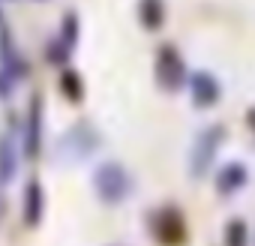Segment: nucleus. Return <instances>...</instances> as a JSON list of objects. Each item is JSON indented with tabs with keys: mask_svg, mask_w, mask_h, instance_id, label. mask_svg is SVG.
<instances>
[{
	"mask_svg": "<svg viewBox=\"0 0 255 246\" xmlns=\"http://www.w3.org/2000/svg\"><path fill=\"white\" fill-rule=\"evenodd\" d=\"M93 189L102 204H123L132 192V177L120 162H102L93 177Z\"/></svg>",
	"mask_w": 255,
	"mask_h": 246,
	"instance_id": "nucleus-1",
	"label": "nucleus"
},
{
	"mask_svg": "<svg viewBox=\"0 0 255 246\" xmlns=\"http://www.w3.org/2000/svg\"><path fill=\"white\" fill-rule=\"evenodd\" d=\"M222 138H225L222 126H207V129H201V132L195 135L192 150H189V174H192V177H204V174L210 171Z\"/></svg>",
	"mask_w": 255,
	"mask_h": 246,
	"instance_id": "nucleus-2",
	"label": "nucleus"
},
{
	"mask_svg": "<svg viewBox=\"0 0 255 246\" xmlns=\"http://www.w3.org/2000/svg\"><path fill=\"white\" fill-rule=\"evenodd\" d=\"M186 66H183V57L177 54L174 45H162L159 48V57H156V81L162 90H180L186 84Z\"/></svg>",
	"mask_w": 255,
	"mask_h": 246,
	"instance_id": "nucleus-3",
	"label": "nucleus"
},
{
	"mask_svg": "<svg viewBox=\"0 0 255 246\" xmlns=\"http://www.w3.org/2000/svg\"><path fill=\"white\" fill-rule=\"evenodd\" d=\"M189 93H192V102L198 105V108H210V105H216V99H219V81L210 75V72H192L189 78Z\"/></svg>",
	"mask_w": 255,
	"mask_h": 246,
	"instance_id": "nucleus-4",
	"label": "nucleus"
},
{
	"mask_svg": "<svg viewBox=\"0 0 255 246\" xmlns=\"http://www.w3.org/2000/svg\"><path fill=\"white\" fill-rule=\"evenodd\" d=\"M39 141H42V102H39V96H33L30 111H27V123H24V156L36 159Z\"/></svg>",
	"mask_w": 255,
	"mask_h": 246,
	"instance_id": "nucleus-5",
	"label": "nucleus"
},
{
	"mask_svg": "<svg viewBox=\"0 0 255 246\" xmlns=\"http://www.w3.org/2000/svg\"><path fill=\"white\" fill-rule=\"evenodd\" d=\"M15 171H18V147H15V138L6 132L0 135V186L12 183Z\"/></svg>",
	"mask_w": 255,
	"mask_h": 246,
	"instance_id": "nucleus-6",
	"label": "nucleus"
},
{
	"mask_svg": "<svg viewBox=\"0 0 255 246\" xmlns=\"http://www.w3.org/2000/svg\"><path fill=\"white\" fill-rule=\"evenodd\" d=\"M42 207H45L42 186L33 180V183H27V189H24V225L36 228V225H39V219H42Z\"/></svg>",
	"mask_w": 255,
	"mask_h": 246,
	"instance_id": "nucleus-7",
	"label": "nucleus"
},
{
	"mask_svg": "<svg viewBox=\"0 0 255 246\" xmlns=\"http://www.w3.org/2000/svg\"><path fill=\"white\" fill-rule=\"evenodd\" d=\"M246 183V165H240V162H228L222 171H219V177H216V189L222 192V195H231L234 189H240Z\"/></svg>",
	"mask_w": 255,
	"mask_h": 246,
	"instance_id": "nucleus-8",
	"label": "nucleus"
},
{
	"mask_svg": "<svg viewBox=\"0 0 255 246\" xmlns=\"http://www.w3.org/2000/svg\"><path fill=\"white\" fill-rule=\"evenodd\" d=\"M165 18V9H162V0H141V21L147 30H159Z\"/></svg>",
	"mask_w": 255,
	"mask_h": 246,
	"instance_id": "nucleus-9",
	"label": "nucleus"
},
{
	"mask_svg": "<svg viewBox=\"0 0 255 246\" xmlns=\"http://www.w3.org/2000/svg\"><path fill=\"white\" fill-rule=\"evenodd\" d=\"M225 243L228 246H246V225L240 219H231L225 228Z\"/></svg>",
	"mask_w": 255,
	"mask_h": 246,
	"instance_id": "nucleus-10",
	"label": "nucleus"
},
{
	"mask_svg": "<svg viewBox=\"0 0 255 246\" xmlns=\"http://www.w3.org/2000/svg\"><path fill=\"white\" fill-rule=\"evenodd\" d=\"M3 210H6V207H3V195H0V219H3Z\"/></svg>",
	"mask_w": 255,
	"mask_h": 246,
	"instance_id": "nucleus-11",
	"label": "nucleus"
}]
</instances>
